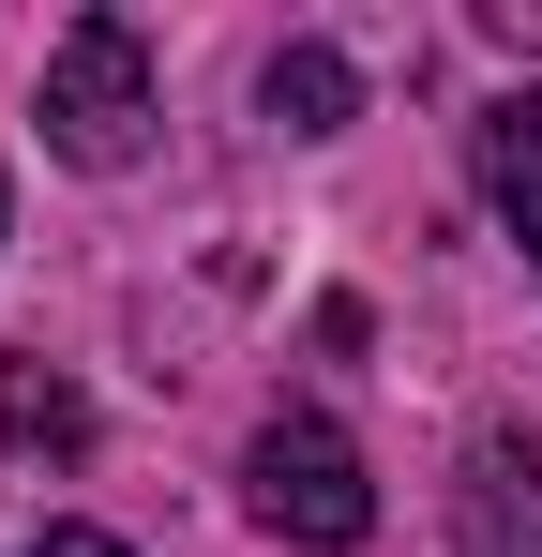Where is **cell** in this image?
<instances>
[{"label": "cell", "instance_id": "1", "mask_svg": "<svg viewBox=\"0 0 542 557\" xmlns=\"http://www.w3.org/2000/svg\"><path fill=\"white\" fill-rule=\"evenodd\" d=\"M46 151L90 166V182H121L151 151V46H136V15H76L46 46Z\"/></svg>", "mask_w": 542, "mask_h": 557}, {"label": "cell", "instance_id": "2", "mask_svg": "<svg viewBox=\"0 0 542 557\" xmlns=\"http://www.w3.org/2000/svg\"><path fill=\"white\" fill-rule=\"evenodd\" d=\"M242 512H257L271 543L347 557L361 528H377V482H361V453L317 422V407H286V422H257V453H242Z\"/></svg>", "mask_w": 542, "mask_h": 557}, {"label": "cell", "instance_id": "3", "mask_svg": "<svg viewBox=\"0 0 542 557\" xmlns=\"http://www.w3.org/2000/svg\"><path fill=\"white\" fill-rule=\"evenodd\" d=\"M452 543H467V557H542V437H467Z\"/></svg>", "mask_w": 542, "mask_h": 557}, {"label": "cell", "instance_id": "4", "mask_svg": "<svg viewBox=\"0 0 542 557\" xmlns=\"http://www.w3.org/2000/svg\"><path fill=\"white\" fill-rule=\"evenodd\" d=\"M467 166H482V211H497L513 242H542V91H497V106H482Z\"/></svg>", "mask_w": 542, "mask_h": 557}, {"label": "cell", "instance_id": "5", "mask_svg": "<svg viewBox=\"0 0 542 557\" xmlns=\"http://www.w3.org/2000/svg\"><path fill=\"white\" fill-rule=\"evenodd\" d=\"M0 437H15V453H76V437H90V392L46 376V362H0Z\"/></svg>", "mask_w": 542, "mask_h": 557}, {"label": "cell", "instance_id": "6", "mask_svg": "<svg viewBox=\"0 0 542 557\" xmlns=\"http://www.w3.org/2000/svg\"><path fill=\"white\" fill-rule=\"evenodd\" d=\"M347 106H361V76L332 46H286V61H271V121H286V136H332Z\"/></svg>", "mask_w": 542, "mask_h": 557}, {"label": "cell", "instance_id": "7", "mask_svg": "<svg viewBox=\"0 0 542 557\" xmlns=\"http://www.w3.org/2000/svg\"><path fill=\"white\" fill-rule=\"evenodd\" d=\"M30 557H136V543H106V528H46Z\"/></svg>", "mask_w": 542, "mask_h": 557}, {"label": "cell", "instance_id": "8", "mask_svg": "<svg viewBox=\"0 0 542 557\" xmlns=\"http://www.w3.org/2000/svg\"><path fill=\"white\" fill-rule=\"evenodd\" d=\"M0 242H15V182H0Z\"/></svg>", "mask_w": 542, "mask_h": 557}]
</instances>
